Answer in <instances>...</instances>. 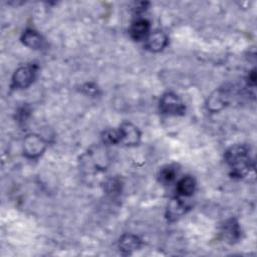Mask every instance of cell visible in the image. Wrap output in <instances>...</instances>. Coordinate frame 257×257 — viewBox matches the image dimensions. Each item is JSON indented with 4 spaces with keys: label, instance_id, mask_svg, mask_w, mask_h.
Returning <instances> with one entry per match:
<instances>
[{
    "label": "cell",
    "instance_id": "6da1fadb",
    "mask_svg": "<svg viewBox=\"0 0 257 257\" xmlns=\"http://www.w3.org/2000/svg\"><path fill=\"white\" fill-rule=\"evenodd\" d=\"M225 160L231 170V176L234 178L245 177L252 166L249 149L244 145H235L229 148L225 153Z\"/></svg>",
    "mask_w": 257,
    "mask_h": 257
},
{
    "label": "cell",
    "instance_id": "7a4b0ae2",
    "mask_svg": "<svg viewBox=\"0 0 257 257\" xmlns=\"http://www.w3.org/2000/svg\"><path fill=\"white\" fill-rule=\"evenodd\" d=\"M160 109L168 115H182L185 113L186 106L181 98L172 91L164 93L160 99Z\"/></svg>",
    "mask_w": 257,
    "mask_h": 257
},
{
    "label": "cell",
    "instance_id": "3957f363",
    "mask_svg": "<svg viewBox=\"0 0 257 257\" xmlns=\"http://www.w3.org/2000/svg\"><path fill=\"white\" fill-rule=\"evenodd\" d=\"M37 73V66L35 64H28L19 67L13 74L12 87L26 88L35 79Z\"/></svg>",
    "mask_w": 257,
    "mask_h": 257
},
{
    "label": "cell",
    "instance_id": "277c9868",
    "mask_svg": "<svg viewBox=\"0 0 257 257\" xmlns=\"http://www.w3.org/2000/svg\"><path fill=\"white\" fill-rule=\"evenodd\" d=\"M45 142L37 135H29L24 139L23 152L29 159L39 157L45 150Z\"/></svg>",
    "mask_w": 257,
    "mask_h": 257
},
{
    "label": "cell",
    "instance_id": "5b68a950",
    "mask_svg": "<svg viewBox=\"0 0 257 257\" xmlns=\"http://www.w3.org/2000/svg\"><path fill=\"white\" fill-rule=\"evenodd\" d=\"M119 143L125 146H137L141 140V133L131 122H123L119 126Z\"/></svg>",
    "mask_w": 257,
    "mask_h": 257
},
{
    "label": "cell",
    "instance_id": "8992f818",
    "mask_svg": "<svg viewBox=\"0 0 257 257\" xmlns=\"http://www.w3.org/2000/svg\"><path fill=\"white\" fill-rule=\"evenodd\" d=\"M150 21L146 18H137L130 26L128 33L131 37L136 41H141L149 36L150 32Z\"/></svg>",
    "mask_w": 257,
    "mask_h": 257
},
{
    "label": "cell",
    "instance_id": "52a82bcc",
    "mask_svg": "<svg viewBox=\"0 0 257 257\" xmlns=\"http://www.w3.org/2000/svg\"><path fill=\"white\" fill-rule=\"evenodd\" d=\"M188 209L189 205L187 202H185L182 197L176 196L169 202L167 209V219L169 221H176L181 216H183Z\"/></svg>",
    "mask_w": 257,
    "mask_h": 257
},
{
    "label": "cell",
    "instance_id": "ba28073f",
    "mask_svg": "<svg viewBox=\"0 0 257 257\" xmlns=\"http://www.w3.org/2000/svg\"><path fill=\"white\" fill-rule=\"evenodd\" d=\"M168 44V37L163 31H154L146 38V48L152 52L163 50Z\"/></svg>",
    "mask_w": 257,
    "mask_h": 257
},
{
    "label": "cell",
    "instance_id": "9c48e42d",
    "mask_svg": "<svg viewBox=\"0 0 257 257\" xmlns=\"http://www.w3.org/2000/svg\"><path fill=\"white\" fill-rule=\"evenodd\" d=\"M21 40L24 45L32 49H41L45 44L43 37L33 29L25 30L21 37Z\"/></svg>",
    "mask_w": 257,
    "mask_h": 257
},
{
    "label": "cell",
    "instance_id": "30bf717a",
    "mask_svg": "<svg viewBox=\"0 0 257 257\" xmlns=\"http://www.w3.org/2000/svg\"><path fill=\"white\" fill-rule=\"evenodd\" d=\"M142 245V241L139 237L133 234H124L119 239V250L124 254H131L138 250Z\"/></svg>",
    "mask_w": 257,
    "mask_h": 257
},
{
    "label": "cell",
    "instance_id": "8fae6325",
    "mask_svg": "<svg viewBox=\"0 0 257 257\" xmlns=\"http://www.w3.org/2000/svg\"><path fill=\"white\" fill-rule=\"evenodd\" d=\"M195 189H196L195 179L191 176L183 177L181 180H179L176 186L177 196L185 197V198L190 197L194 194Z\"/></svg>",
    "mask_w": 257,
    "mask_h": 257
},
{
    "label": "cell",
    "instance_id": "7c38bea8",
    "mask_svg": "<svg viewBox=\"0 0 257 257\" xmlns=\"http://www.w3.org/2000/svg\"><path fill=\"white\" fill-rule=\"evenodd\" d=\"M226 102V93L223 90H216L208 100V109H210L211 111H217L221 109Z\"/></svg>",
    "mask_w": 257,
    "mask_h": 257
},
{
    "label": "cell",
    "instance_id": "4fadbf2b",
    "mask_svg": "<svg viewBox=\"0 0 257 257\" xmlns=\"http://www.w3.org/2000/svg\"><path fill=\"white\" fill-rule=\"evenodd\" d=\"M223 234L229 242L236 241L240 236V228L236 220L231 219L227 221L223 227Z\"/></svg>",
    "mask_w": 257,
    "mask_h": 257
},
{
    "label": "cell",
    "instance_id": "5bb4252c",
    "mask_svg": "<svg viewBox=\"0 0 257 257\" xmlns=\"http://www.w3.org/2000/svg\"><path fill=\"white\" fill-rule=\"evenodd\" d=\"M178 175V169L175 165H167L160 170L159 180L161 183L168 185L171 184Z\"/></svg>",
    "mask_w": 257,
    "mask_h": 257
},
{
    "label": "cell",
    "instance_id": "9a60e30c",
    "mask_svg": "<svg viewBox=\"0 0 257 257\" xmlns=\"http://www.w3.org/2000/svg\"><path fill=\"white\" fill-rule=\"evenodd\" d=\"M102 142L107 145H115L119 143V133L115 130H106L101 135Z\"/></svg>",
    "mask_w": 257,
    "mask_h": 257
},
{
    "label": "cell",
    "instance_id": "2e32d148",
    "mask_svg": "<svg viewBox=\"0 0 257 257\" xmlns=\"http://www.w3.org/2000/svg\"><path fill=\"white\" fill-rule=\"evenodd\" d=\"M255 82H256V73H255V70L253 69L251 72H249V75H248V84L254 86V85H255Z\"/></svg>",
    "mask_w": 257,
    "mask_h": 257
}]
</instances>
